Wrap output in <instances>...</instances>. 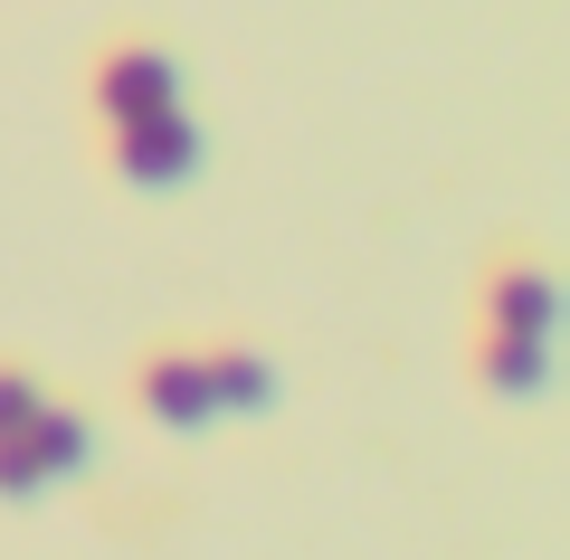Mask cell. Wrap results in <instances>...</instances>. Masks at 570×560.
Returning a JSON list of instances; mask_svg holds the SVG:
<instances>
[{"label":"cell","instance_id":"1","mask_svg":"<svg viewBox=\"0 0 570 560\" xmlns=\"http://www.w3.org/2000/svg\"><path fill=\"white\" fill-rule=\"evenodd\" d=\"M115 171L134 190H171V180L200 171V124L171 105V115H142V124H115Z\"/></svg>","mask_w":570,"mask_h":560},{"label":"cell","instance_id":"6","mask_svg":"<svg viewBox=\"0 0 570 560\" xmlns=\"http://www.w3.org/2000/svg\"><path fill=\"white\" fill-rule=\"evenodd\" d=\"M485 390L494 400H542L551 390V342H532V333H485Z\"/></svg>","mask_w":570,"mask_h":560},{"label":"cell","instance_id":"7","mask_svg":"<svg viewBox=\"0 0 570 560\" xmlns=\"http://www.w3.org/2000/svg\"><path fill=\"white\" fill-rule=\"evenodd\" d=\"M209 400H219V419H266V409H276V361L219 352L209 361Z\"/></svg>","mask_w":570,"mask_h":560},{"label":"cell","instance_id":"8","mask_svg":"<svg viewBox=\"0 0 570 560\" xmlns=\"http://www.w3.org/2000/svg\"><path fill=\"white\" fill-rule=\"evenodd\" d=\"M39 400H48V390L29 381V371H0V438H20V428L39 419Z\"/></svg>","mask_w":570,"mask_h":560},{"label":"cell","instance_id":"3","mask_svg":"<svg viewBox=\"0 0 570 560\" xmlns=\"http://www.w3.org/2000/svg\"><path fill=\"white\" fill-rule=\"evenodd\" d=\"M142 409H153L163 428H209V419H219V400H209V361H190V352L153 361V371H142Z\"/></svg>","mask_w":570,"mask_h":560},{"label":"cell","instance_id":"4","mask_svg":"<svg viewBox=\"0 0 570 560\" xmlns=\"http://www.w3.org/2000/svg\"><path fill=\"white\" fill-rule=\"evenodd\" d=\"M485 323H494V333H532V342H551V323H561V295H551L542 266H504V276L485 285Z\"/></svg>","mask_w":570,"mask_h":560},{"label":"cell","instance_id":"9","mask_svg":"<svg viewBox=\"0 0 570 560\" xmlns=\"http://www.w3.org/2000/svg\"><path fill=\"white\" fill-rule=\"evenodd\" d=\"M0 494H10V503L39 494V465H29V446H20V438H0Z\"/></svg>","mask_w":570,"mask_h":560},{"label":"cell","instance_id":"5","mask_svg":"<svg viewBox=\"0 0 570 560\" xmlns=\"http://www.w3.org/2000/svg\"><path fill=\"white\" fill-rule=\"evenodd\" d=\"M20 446H29V465H39V484H58V475H86V456H96V428H86L77 409L39 400V419L20 428Z\"/></svg>","mask_w":570,"mask_h":560},{"label":"cell","instance_id":"2","mask_svg":"<svg viewBox=\"0 0 570 560\" xmlns=\"http://www.w3.org/2000/svg\"><path fill=\"white\" fill-rule=\"evenodd\" d=\"M181 105V67L163 48H115L96 67V115L105 124H142V115H171Z\"/></svg>","mask_w":570,"mask_h":560}]
</instances>
